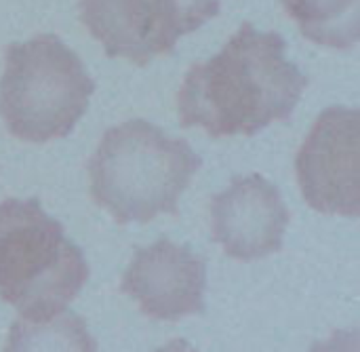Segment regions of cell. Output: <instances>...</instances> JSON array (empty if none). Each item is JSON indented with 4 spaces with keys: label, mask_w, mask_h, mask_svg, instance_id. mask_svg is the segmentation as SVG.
<instances>
[{
    "label": "cell",
    "mask_w": 360,
    "mask_h": 352,
    "mask_svg": "<svg viewBox=\"0 0 360 352\" xmlns=\"http://www.w3.org/2000/svg\"><path fill=\"white\" fill-rule=\"evenodd\" d=\"M300 32L323 46L350 49L360 38V0H281Z\"/></svg>",
    "instance_id": "9"
},
{
    "label": "cell",
    "mask_w": 360,
    "mask_h": 352,
    "mask_svg": "<svg viewBox=\"0 0 360 352\" xmlns=\"http://www.w3.org/2000/svg\"><path fill=\"white\" fill-rule=\"evenodd\" d=\"M95 91L80 57L57 36L11 42L0 78V116L8 133L27 144L70 135Z\"/></svg>",
    "instance_id": "4"
},
{
    "label": "cell",
    "mask_w": 360,
    "mask_h": 352,
    "mask_svg": "<svg viewBox=\"0 0 360 352\" xmlns=\"http://www.w3.org/2000/svg\"><path fill=\"white\" fill-rule=\"evenodd\" d=\"M120 289L146 317L175 323L205 310L207 264L190 247L160 239L135 251Z\"/></svg>",
    "instance_id": "7"
},
{
    "label": "cell",
    "mask_w": 360,
    "mask_h": 352,
    "mask_svg": "<svg viewBox=\"0 0 360 352\" xmlns=\"http://www.w3.org/2000/svg\"><path fill=\"white\" fill-rule=\"evenodd\" d=\"M219 0H80L78 17L105 55L146 68L219 15Z\"/></svg>",
    "instance_id": "5"
},
{
    "label": "cell",
    "mask_w": 360,
    "mask_h": 352,
    "mask_svg": "<svg viewBox=\"0 0 360 352\" xmlns=\"http://www.w3.org/2000/svg\"><path fill=\"white\" fill-rule=\"evenodd\" d=\"M89 281L82 251L38 199L0 203V300L36 325L61 317Z\"/></svg>",
    "instance_id": "3"
},
{
    "label": "cell",
    "mask_w": 360,
    "mask_h": 352,
    "mask_svg": "<svg viewBox=\"0 0 360 352\" xmlns=\"http://www.w3.org/2000/svg\"><path fill=\"white\" fill-rule=\"evenodd\" d=\"M198 169L188 142L133 118L103 133L89 161V192L118 224H150L160 213L177 215Z\"/></svg>",
    "instance_id": "2"
},
{
    "label": "cell",
    "mask_w": 360,
    "mask_h": 352,
    "mask_svg": "<svg viewBox=\"0 0 360 352\" xmlns=\"http://www.w3.org/2000/svg\"><path fill=\"white\" fill-rule=\"evenodd\" d=\"M360 112L331 106L321 112L297 158V182L306 203L327 215L360 213Z\"/></svg>",
    "instance_id": "6"
},
{
    "label": "cell",
    "mask_w": 360,
    "mask_h": 352,
    "mask_svg": "<svg viewBox=\"0 0 360 352\" xmlns=\"http://www.w3.org/2000/svg\"><path fill=\"white\" fill-rule=\"evenodd\" d=\"M40 342H61L63 348H74V351H95L93 338L84 329V321L76 317L74 313L65 310L61 317L46 321V323H19L15 321L8 344L4 346L6 351H27V348H38Z\"/></svg>",
    "instance_id": "10"
},
{
    "label": "cell",
    "mask_w": 360,
    "mask_h": 352,
    "mask_svg": "<svg viewBox=\"0 0 360 352\" xmlns=\"http://www.w3.org/2000/svg\"><path fill=\"white\" fill-rule=\"evenodd\" d=\"M306 87L308 76L287 59L285 38L245 21L217 55L188 70L177 93L179 125L200 127L213 139L253 137L287 120Z\"/></svg>",
    "instance_id": "1"
},
{
    "label": "cell",
    "mask_w": 360,
    "mask_h": 352,
    "mask_svg": "<svg viewBox=\"0 0 360 352\" xmlns=\"http://www.w3.org/2000/svg\"><path fill=\"white\" fill-rule=\"evenodd\" d=\"M289 222L291 213L281 192L259 173L234 175L232 184L211 199L213 239L238 262L281 251Z\"/></svg>",
    "instance_id": "8"
}]
</instances>
